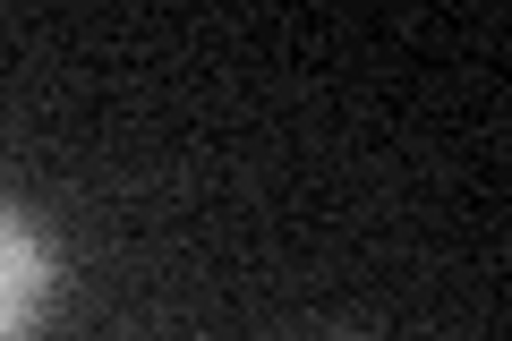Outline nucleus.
<instances>
[{
  "label": "nucleus",
  "mask_w": 512,
  "mask_h": 341,
  "mask_svg": "<svg viewBox=\"0 0 512 341\" xmlns=\"http://www.w3.org/2000/svg\"><path fill=\"white\" fill-rule=\"evenodd\" d=\"M60 299V248L26 205L0 197V341H35Z\"/></svg>",
  "instance_id": "obj_1"
}]
</instances>
